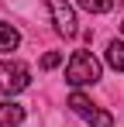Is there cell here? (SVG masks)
<instances>
[{
  "mask_svg": "<svg viewBox=\"0 0 124 127\" xmlns=\"http://www.w3.org/2000/svg\"><path fill=\"white\" fill-rule=\"evenodd\" d=\"M100 62H97V55L93 52H76L72 59H69V65H65V83L69 86H93L97 79H100Z\"/></svg>",
  "mask_w": 124,
  "mask_h": 127,
  "instance_id": "1",
  "label": "cell"
},
{
  "mask_svg": "<svg viewBox=\"0 0 124 127\" xmlns=\"http://www.w3.org/2000/svg\"><path fill=\"white\" fill-rule=\"evenodd\" d=\"M17 45H21L17 28H14V24H7V21H0V52H14Z\"/></svg>",
  "mask_w": 124,
  "mask_h": 127,
  "instance_id": "6",
  "label": "cell"
},
{
  "mask_svg": "<svg viewBox=\"0 0 124 127\" xmlns=\"http://www.w3.org/2000/svg\"><path fill=\"white\" fill-rule=\"evenodd\" d=\"M69 110L76 113V117H83L90 127H114V117L107 113V110H100V106H93V100L86 96V93H72L69 96Z\"/></svg>",
  "mask_w": 124,
  "mask_h": 127,
  "instance_id": "3",
  "label": "cell"
},
{
  "mask_svg": "<svg viewBox=\"0 0 124 127\" xmlns=\"http://www.w3.org/2000/svg\"><path fill=\"white\" fill-rule=\"evenodd\" d=\"M62 65V52H45V59H41V69H55Z\"/></svg>",
  "mask_w": 124,
  "mask_h": 127,
  "instance_id": "9",
  "label": "cell"
},
{
  "mask_svg": "<svg viewBox=\"0 0 124 127\" xmlns=\"http://www.w3.org/2000/svg\"><path fill=\"white\" fill-rule=\"evenodd\" d=\"M48 10H52V17H55V31H59L62 38H72L79 28H76V10L65 3V0H48Z\"/></svg>",
  "mask_w": 124,
  "mask_h": 127,
  "instance_id": "4",
  "label": "cell"
},
{
  "mask_svg": "<svg viewBox=\"0 0 124 127\" xmlns=\"http://www.w3.org/2000/svg\"><path fill=\"white\" fill-rule=\"evenodd\" d=\"M28 83H31V72L24 62H14V59L0 62V96H14L21 89H28Z\"/></svg>",
  "mask_w": 124,
  "mask_h": 127,
  "instance_id": "2",
  "label": "cell"
},
{
  "mask_svg": "<svg viewBox=\"0 0 124 127\" xmlns=\"http://www.w3.org/2000/svg\"><path fill=\"white\" fill-rule=\"evenodd\" d=\"M107 65L124 72V41H110L107 45Z\"/></svg>",
  "mask_w": 124,
  "mask_h": 127,
  "instance_id": "7",
  "label": "cell"
},
{
  "mask_svg": "<svg viewBox=\"0 0 124 127\" xmlns=\"http://www.w3.org/2000/svg\"><path fill=\"white\" fill-rule=\"evenodd\" d=\"M83 10H90V14H107L110 7H114V0H76Z\"/></svg>",
  "mask_w": 124,
  "mask_h": 127,
  "instance_id": "8",
  "label": "cell"
},
{
  "mask_svg": "<svg viewBox=\"0 0 124 127\" xmlns=\"http://www.w3.org/2000/svg\"><path fill=\"white\" fill-rule=\"evenodd\" d=\"M24 120V106L21 103H0V127H14Z\"/></svg>",
  "mask_w": 124,
  "mask_h": 127,
  "instance_id": "5",
  "label": "cell"
},
{
  "mask_svg": "<svg viewBox=\"0 0 124 127\" xmlns=\"http://www.w3.org/2000/svg\"><path fill=\"white\" fill-rule=\"evenodd\" d=\"M121 31H124V24H121Z\"/></svg>",
  "mask_w": 124,
  "mask_h": 127,
  "instance_id": "10",
  "label": "cell"
}]
</instances>
